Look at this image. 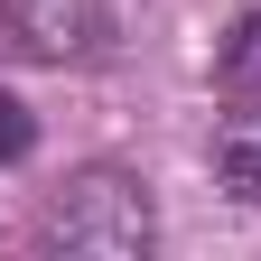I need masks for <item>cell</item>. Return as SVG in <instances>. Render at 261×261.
<instances>
[{
    "mask_svg": "<svg viewBox=\"0 0 261 261\" xmlns=\"http://www.w3.org/2000/svg\"><path fill=\"white\" fill-rule=\"evenodd\" d=\"M47 233L65 243V252H149V205H140V187L130 177H84L65 205L47 215Z\"/></svg>",
    "mask_w": 261,
    "mask_h": 261,
    "instance_id": "1",
    "label": "cell"
},
{
    "mask_svg": "<svg viewBox=\"0 0 261 261\" xmlns=\"http://www.w3.org/2000/svg\"><path fill=\"white\" fill-rule=\"evenodd\" d=\"M0 19L28 56H93L112 38V0H0Z\"/></svg>",
    "mask_w": 261,
    "mask_h": 261,
    "instance_id": "2",
    "label": "cell"
},
{
    "mask_svg": "<svg viewBox=\"0 0 261 261\" xmlns=\"http://www.w3.org/2000/svg\"><path fill=\"white\" fill-rule=\"evenodd\" d=\"M215 177L233 187V196H252V205H261V103H243L233 121L215 130Z\"/></svg>",
    "mask_w": 261,
    "mask_h": 261,
    "instance_id": "3",
    "label": "cell"
},
{
    "mask_svg": "<svg viewBox=\"0 0 261 261\" xmlns=\"http://www.w3.org/2000/svg\"><path fill=\"white\" fill-rule=\"evenodd\" d=\"M224 84H233V93H261V10L224 38Z\"/></svg>",
    "mask_w": 261,
    "mask_h": 261,
    "instance_id": "4",
    "label": "cell"
},
{
    "mask_svg": "<svg viewBox=\"0 0 261 261\" xmlns=\"http://www.w3.org/2000/svg\"><path fill=\"white\" fill-rule=\"evenodd\" d=\"M28 140H38V130H28L19 93H0V159H28Z\"/></svg>",
    "mask_w": 261,
    "mask_h": 261,
    "instance_id": "5",
    "label": "cell"
}]
</instances>
